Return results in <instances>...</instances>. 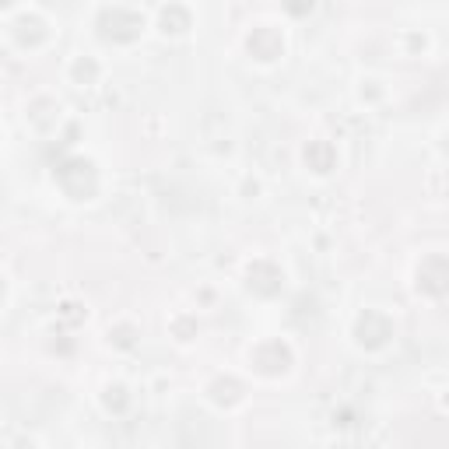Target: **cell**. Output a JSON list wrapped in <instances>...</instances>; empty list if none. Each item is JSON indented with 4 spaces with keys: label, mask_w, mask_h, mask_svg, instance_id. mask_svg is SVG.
<instances>
[{
    "label": "cell",
    "mask_w": 449,
    "mask_h": 449,
    "mask_svg": "<svg viewBox=\"0 0 449 449\" xmlns=\"http://www.w3.org/2000/svg\"><path fill=\"white\" fill-rule=\"evenodd\" d=\"M99 25H102V36L112 39V43H130L144 28V21L137 14H130V11H106Z\"/></svg>",
    "instance_id": "6da1fadb"
},
{
    "label": "cell",
    "mask_w": 449,
    "mask_h": 449,
    "mask_svg": "<svg viewBox=\"0 0 449 449\" xmlns=\"http://www.w3.org/2000/svg\"><path fill=\"white\" fill-rule=\"evenodd\" d=\"M390 334H393L390 319L379 316V313H365L362 319H358V341H362L365 348H379V344H386V337H390Z\"/></svg>",
    "instance_id": "7a4b0ae2"
},
{
    "label": "cell",
    "mask_w": 449,
    "mask_h": 449,
    "mask_svg": "<svg viewBox=\"0 0 449 449\" xmlns=\"http://www.w3.org/2000/svg\"><path fill=\"white\" fill-rule=\"evenodd\" d=\"M281 49H284V43H281L278 32H271V28H260V32L250 36V53L256 60H274V56H281Z\"/></svg>",
    "instance_id": "3957f363"
},
{
    "label": "cell",
    "mask_w": 449,
    "mask_h": 449,
    "mask_svg": "<svg viewBox=\"0 0 449 449\" xmlns=\"http://www.w3.org/2000/svg\"><path fill=\"white\" fill-rule=\"evenodd\" d=\"M306 162L316 172H330L334 169V147L330 144H313L309 151H306Z\"/></svg>",
    "instance_id": "277c9868"
},
{
    "label": "cell",
    "mask_w": 449,
    "mask_h": 449,
    "mask_svg": "<svg viewBox=\"0 0 449 449\" xmlns=\"http://www.w3.org/2000/svg\"><path fill=\"white\" fill-rule=\"evenodd\" d=\"M162 25H165V32H186V28H190V14L183 8H169L162 14Z\"/></svg>",
    "instance_id": "5b68a950"
},
{
    "label": "cell",
    "mask_w": 449,
    "mask_h": 449,
    "mask_svg": "<svg viewBox=\"0 0 449 449\" xmlns=\"http://www.w3.org/2000/svg\"><path fill=\"white\" fill-rule=\"evenodd\" d=\"M123 404H127V397H123V390H119V386H116V390H109V397H106V407L112 411H123Z\"/></svg>",
    "instance_id": "8992f818"
},
{
    "label": "cell",
    "mask_w": 449,
    "mask_h": 449,
    "mask_svg": "<svg viewBox=\"0 0 449 449\" xmlns=\"http://www.w3.org/2000/svg\"><path fill=\"white\" fill-rule=\"evenodd\" d=\"M288 14H309L313 11V0H288Z\"/></svg>",
    "instance_id": "52a82bcc"
},
{
    "label": "cell",
    "mask_w": 449,
    "mask_h": 449,
    "mask_svg": "<svg viewBox=\"0 0 449 449\" xmlns=\"http://www.w3.org/2000/svg\"><path fill=\"white\" fill-rule=\"evenodd\" d=\"M95 74V64H77V77H92Z\"/></svg>",
    "instance_id": "ba28073f"
},
{
    "label": "cell",
    "mask_w": 449,
    "mask_h": 449,
    "mask_svg": "<svg viewBox=\"0 0 449 449\" xmlns=\"http://www.w3.org/2000/svg\"><path fill=\"white\" fill-rule=\"evenodd\" d=\"M0 298H4V284H0Z\"/></svg>",
    "instance_id": "9c48e42d"
},
{
    "label": "cell",
    "mask_w": 449,
    "mask_h": 449,
    "mask_svg": "<svg viewBox=\"0 0 449 449\" xmlns=\"http://www.w3.org/2000/svg\"><path fill=\"white\" fill-rule=\"evenodd\" d=\"M0 4H11V0H0Z\"/></svg>",
    "instance_id": "30bf717a"
}]
</instances>
